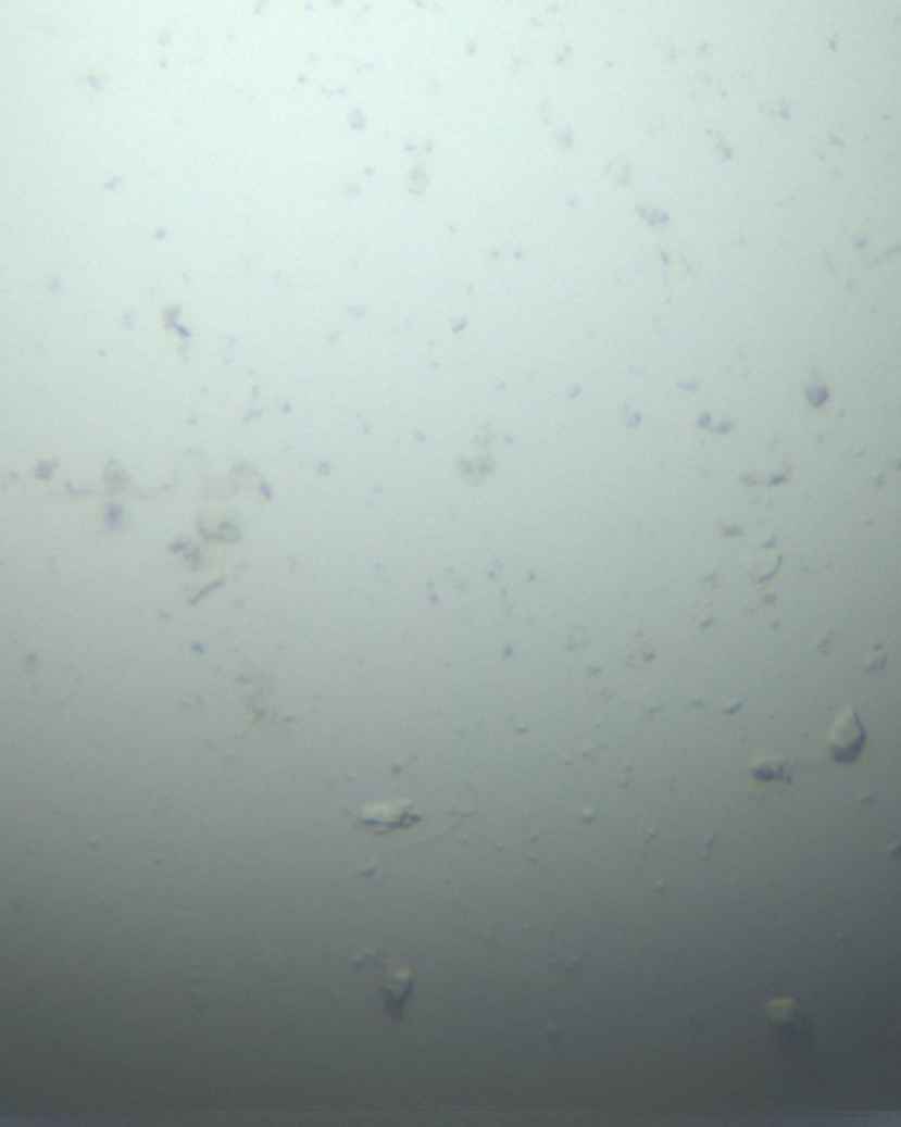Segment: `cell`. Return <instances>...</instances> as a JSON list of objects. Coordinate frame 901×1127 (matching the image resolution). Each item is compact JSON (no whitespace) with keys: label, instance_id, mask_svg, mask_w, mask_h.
<instances>
[{"label":"cell","instance_id":"1","mask_svg":"<svg viewBox=\"0 0 901 1127\" xmlns=\"http://www.w3.org/2000/svg\"><path fill=\"white\" fill-rule=\"evenodd\" d=\"M353 975L359 986L377 999V1004L390 1017H401L412 999V973L385 951H366L353 962Z\"/></svg>","mask_w":901,"mask_h":1127},{"label":"cell","instance_id":"2","mask_svg":"<svg viewBox=\"0 0 901 1127\" xmlns=\"http://www.w3.org/2000/svg\"><path fill=\"white\" fill-rule=\"evenodd\" d=\"M353 827L372 832L377 838H409V843L433 840L427 827V814L420 812L416 801H380L370 803L353 819Z\"/></svg>","mask_w":901,"mask_h":1127},{"label":"cell","instance_id":"3","mask_svg":"<svg viewBox=\"0 0 901 1127\" xmlns=\"http://www.w3.org/2000/svg\"><path fill=\"white\" fill-rule=\"evenodd\" d=\"M867 743L865 727H862L860 717H856L854 709H843L838 714V719L833 722L830 735H828V753L833 762L838 764H851L862 756Z\"/></svg>","mask_w":901,"mask_h":1127},{"label":"cell","instance_id":"4","mask_svg":"<svg viewBox=\"0 0 901 1127\" xmlns=\"http://www.w3.org/2000/svg\"><path fill=\"white\" fill-rule=\"evenodd\" d=\"M767 1017L769 1025L788 1038H806L812 1030L810 1014L804 1012V1006L797 999H778L767 1004Z\"/></svg>","mask_w":901,"mask_h":1127},{"label":"cell","instance_id":"5","mask_svg":"<svg viewBox=\"0 0 901 1127\" xmlns=\"http://www.w3.org/2000/svg\"><path fill=\"white\" fill-rule=\"evenodd\" d=\"M749 772L762 786H788L791 782V764L786 759H756L749 764Z\"/></svg>","mask_w":901,"mask_h":1127}]
</instances>
